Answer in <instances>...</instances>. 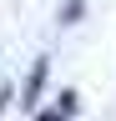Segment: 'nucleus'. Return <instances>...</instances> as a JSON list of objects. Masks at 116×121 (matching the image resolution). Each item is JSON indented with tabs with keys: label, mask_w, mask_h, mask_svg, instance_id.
<instances>
[{
	"label": "nucleus",
	"mask_w": 116,
	"mask_h": 121,
	"mask_svg": "<svg viewBox=\"0 0 116 121\" xmlns=\"http://www.w3.org/2000/svg\"><path fill=\"white\" fill-rule=\"evenodd\" d=\"M5 101H10V91H0V116H5Z\"/></svg>",
	"instance_id": "20e7f679"
},
{
	"label": "nucleus",
	"mask_w": 116,
	"mask_h": 121,
	"mask_svg": "<svg viewBox=\"0 0 116 121\" xmlns=\"http://www.w3.org/2000/svg\"><path fill=\"white\" fill-rule=\"evenodd\" d=\"M56 101H61V106H56L61 116H76V111H81V96H76V91H61Z\"/></svg>",
	"instance_id": "f03ea898"
},
{
	"label": "nucleus",
	"mask_w": 116,
	"mask_h": 121,
	"mask_svg": "<svg viewBox=\"0 0 116 121\" xmlns=\"http://www.w3.org/2000/svg\"><path fill=\"white\" fill-rule=\"evenodd\" d=\"M35 121H71V116H61V111H40Z\"/></svg>",
	"instance_id": "7ed1b4c3"
},
{
	"label": "nucleus",
	"mask_w": 116,
	"mask_h": 121,
	"mask_svg": "<svg viewBox=\"0 0 116 121\" xmlns=\"http://www.w3.org/2000/svg\"><path fill=\"white\" fill-rule=\"evenodd\" d=\"M40 86H46V60H35V71H30V81H25V106H30L40 96Z\"/></svg>",
	"instance_id": "f257e3e1"
}]
</instances>
